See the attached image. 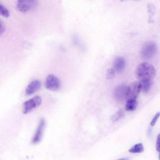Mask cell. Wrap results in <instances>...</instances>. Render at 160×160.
<instances>
[{
    "mask_svg": "<svg viewBox=\"0 0 160 160\" xmlns=\"http://www.w3.org/2000/svg\"><path fill=\"white\" fill-rule=\"evenodd\" d=\"M135 71L136 78L141 82L152 80L156 74L154 67L152 64L146 62L138 64Z\"/></svg>",
    "mask_w": 160,
    "mask_h": 160,
    "instance_id": "obj_1",
    "label": "cell"
},
{
    "mask_svg": "<svg viewBox=\"0 0 160 160\" xmlns=\"http://www.w3.org/2000/svg\"><path fill=\"white\" fill-rule=\"evenodd\" d=\"M38 5V0H18L17 7L20 12L25 13L34 10Z\"/></svg>",
    "mask_w": 160,
    "mask_h": 160,
    "instance_id": "obj_2",
    "label": "cell"
},
{
    "mask_svg": "<svg viewBox=\"0 0 160 160\" xmlns=\"http://www.w3.org/2000/svg\"><path fill=\"white\" fill-rule=\"evenodd\" d=\"M42 101L41 97L38 95L25 101L23 103V113L26 114L38 107L41 104Z\"/></svg>",
    "mask_w": 160,
    "mask_h": 160,
    "instance_id": "obj_3",
    "label": "cell"
},
{
    "mask_svg": "<svg viewBox=\"0 0 160 160\" xmlns=\"http://www.w3.org/2000/svg\"><path fill=\"white\" fill-rule=\"evenodd\" d=\"M44 85L47 89L52 91H56L60 88L61 82L57 77L53 74H49L45 79Z\"/></svg>",
    "mask_w": 160,
    "mask_h": 160,
    "instance_id": "obj_4",
    "label": "cell"
},
{
    "mask_svg": "<svg viewBox=\"0 0 160 160\" xmlns=\"http://www.w3.org/2000/svg\"><path fill=\"white\" fill-rule=\"evenodd\" d=\"M141 90L142 84L140 81H135L132 82L127 87L126 99H136Z\"/></svg>",
    "mask_w": 160,
    "mask_h": 160,
    "instance_id": "obj_5",
    "label": "cell"
},
{
    "mask_svg": "<svg viewBox=\"0 0 160 160\" xmlns=\"http://www.w3.org/2000/svg\"><path fill=\"white\" fill-rule=\"evenodd\" d=\"M157 50V46L154 43L151 42H147L142 49L141 56L144 59L151 58L154 55Z\"/></svg>",
    "mask_w": 160,
    "mask_h": 160,
    "instance_id": "obj_6",
    "label": "cell"
},
{
    "mask_svg": "<svg viewBox=\"0 0 160 160\" xmlns=\"http://www.w3.org/2000/svg\"><path fill=\"white\" fill-rule=\"evenodd\" d=\"M45 125V120L42 118L40 121L38 127L32 140V142L33 144H37L41 141Z\"/></svg>",
    "mask_w": 160,
    "mask_h": 160,
    "instance_id": "obj_7",
    "label": "cell"
},
{
    "mask_svg": "<svg viewBox=\"0 0 160 160\" xmlns=\"http://www.w3.org/2000/svg\"><path fill=\"white\" fill-rule=\"evenodd\" d=\"M127 87L124 84L119 85L116 87L114 92V96L116 100L120 101L126 99Z\"/></svg>",
    "mask_w": 160,
    "mask_h": 160,
    "instance_id": "obj_8",
    "label": "cell"
},
{
    "mask_svg": "<svg viewBox=\"0 0 160 160\" xmlns=\"http://www.w3.org/2000/svg\"><path fill=\"white\" fill-rule=\"evenodd\" d=\"M41 82L39 80L32 81L27 86L25 90V94L29 96L37 92L40 88Z\"/></svg>",
    "mask_w": 160,
    "mask_h": 160,
    "instance_id": "obj_9",
    "label": "cell"
},
{
    "mask_svg": "<svg viewBox=\"0 0 160 160\" xmlns=\"http://www.w3.org/2000/svg\"><path fill=\"white\" fill-rule=\"evenodd\" d=\"M126 65L124 58L121 57H118L114 60L113 66L116 72L121 73L124 70Z\"/></svg>",
    "mask_w": 160,
    "mask_h": 160,
    "instance_id": "obj_10",
    "label": "cell"
},
{
    "mask_svg": "<svg viewBox=\"0 0 160 160\" xmlns=\"http://www.w3.org/2000/svg\"><path fill=\"white\" fill-rule=\"evenodd\" d=\"M137 102L135 99H130L127 100L125 105V109L127 111H133L136 108Z\"/></svg>",
    "mask_w": 160,
    "mask_h": 160,
    "instance_id": "obj_11",
    "label": "cell"
},
{
    "mask_svg": "<svg viewBox=\"0 0 160 160\" xmlns=\"http://www.w3.org/2000/svg\"><path fill=\"white\" fill-rule=\"evenodd\" d=\"M147 10L149 14L148 22L149 23H152L154 21L152 18L155 15V7L152 3H148L147 5Z\"/></svg>",
    "mask_w": 160,
    "mask_h": 160,
    "instance_id": "obj_12",
    "label": "cell"
},
{
    "mask_svg": "<svg viewBox=\"0 0 160 160\" xmlns=\"http://www.w3.org/2000/svg\"><path fill=\"white\" fill-rule=\"evenodd\" d=\"M144 150V148L142 144L139 143L135 144L129 150V152L132 153H138L142 152Z\"/></svg>",
    "mask_w": 160,
    "mask_h": 160,
    "instance_id": "obj_13",
    "label": "cell"
},
{
    "mask_svg": "<svg viewBox=\"0 0 160 160\" xmlns=\"http://www.w3.org/2000/svg\"><path fill=\"white\" fill-rule=\"evenodd\" d=\"M142 84V90L144 93L148 92L152 84V80L141 82Z\"/></svg>",
    "mask_w": 160,
    "mask_h": 160,
    "instance_id": "obj_14",
    "label": "cell"
},
{
    "mask_svg": "<svg viewBox=\"0 0 160 160\" xmlns=\"http://www.w3.org/2000/svg\"><path fill=\"white\" fill-rule=\"evenodd\" d=\"M124 115L123 111L120 109L112 116L111 119L113 122H115L123 117Z\"/></svg>",
    "mask_w": 160,
    "mask_h": 160,
    "instance_id": "obj_15",
    "label": "cell"
},
{
    "mask_svg": "<svg viewBox=\"0 0 160 160\" xmlns=\"http://www.w3.org/2000/svg\"><path fill=\"white\" fill-rule=\"evenodd\" d=\"M0 14L5 18H8L10 15L8 10L2 4L0 6Z\"/></svg>",
    "mask_w": 160,
    "mask_h": 160,
    "instance_id": "obj_16",
    "label": "cell"
},
{
    "mask_svg": "<svg viewBox=\"0 0 160 160\" xmlns=\"http://www.w3.org/2000/svg\"><path fill=\"white\" fill-rule=\"evenodd\" d=\"M115 71L113 68H109L106 72V78L108 79H112L115 75Z\"/></svg>",
    "mask_w": 160,
    "mask_h": 160,
    "instance_id": "obj_17",
    "label": "cell"
},
{
    "mask_svg": "<svg viewBox=\"0 0 160 160\" xmlns=\"http://www.w3.org/2000/svg\"><path fill=\"white\" fill-rule=\"evenodd\" d=\"M160 116V112H158L155 114V115L154 117L153 118V119H152L150 125L151 126H153L154 125L157 120V119L159 118Z\"/></svg>",
    "mask_w": 160,
    "mask_h": 160,
    "instance_id": "obj_18",
    "label": "cell"
},
{
    "mask_svg": "<svg viewBox=\"0 0 160 160\" xmlns=\"http://www.w3.org/2000/svg\"><path fill=\"white\" fill-rule=\"evenodd\" d=\"M156 148L157 151L159 152L160 151V133H159L157 137Z\"/></svg>",
    "mask_w": 160,
    "mask_h": 160,
    "instance_id": "obj_19",
    "label": "cell"
},
{
    "mask_svg": "<svg viewBox=\"0 0 160 160\" xmlns=\"http://www.w3.org/2000/svg\"><path fill=\"white\" fill-rule=\"evenodd\" d=\"M6 27L4 23L1 20L0 21V34H3L5 32Z\"/></svg>",
    "mask_w": 160,
    "mask_h": 160,
    "instance_id": "obj_20",
    "label": "cell"
},
{
    "mask_svg": "<svg viewBox=\"0 0 160 160\" xmlns=\"http://www.w3.org/2000/svg\"><path fill=\"white\" fill-rule=\"evenodd\" d=\"M151 130L152 129L151 128H149L148 132V133L149 134V135H151L150 133L151 132Z\"/></svg>",
    "mask_w": 160,
    "mask_h": 160,
    "instance_id": "obj_21",
    "label": "cell"
},
{
    "mask_svg": "<svg viewBox=\"0 0 160 160\" xmlns=\"http://www.w3.org/2000/svg\"><path fill=\"white\" fill-rule=\"evenodd\" d=\"M126 0H121V1H126ZM133 0L138 1V0Z\"/></svg>",
    "mask_w": 160,
    "mask_h": 160,
    "instance_id": "obj_22",
    "label": "cell"
},
{
    "mask_svg": "<svg viewBox=\"0 0 160 160\" xmlns=\"http://www.w3.org/2000/svg\"><path fill=\"white\" fill-rule=\"evenodd\" d=\"M159 152V159L160 160V151Z\"/></svg>",
    "mask_w": 160,
    "mask_h": 160,
    "instance_id": "obj_23",
    "label": "cell"
}]
</instances>
